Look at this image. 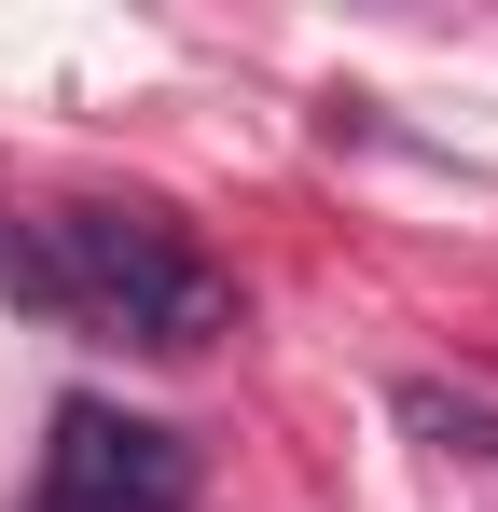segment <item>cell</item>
<instances>
[{
  "instance_id": "obj_1",
  "label": "cell",
  "mask_w": 498,
  "mask_h": 512,
  "mask_svg": "<svg viewBox=\"0 0 498 512\" xmlns=\"http://www.w3.org/2000/svg\"><path fill=\"white\" fill-rule=\"evenodd\" d=\"M0 291L28 319H56L83 346H139V360H208L236 333V263L208 250L194 222L166 208H111V194H70V208H28L0 236Z\"/></svg>"
},
{
  "instance_id": "obj_2",
  "label": "cell",
  "mask_w": 498,
  "mask_h": 512,
  "mask_svg": "<svg viewBox=\"0 0 498 512\" xmlns=\"http://www.w3.org/2000/svg\"><path fill=\"white\" fill-rule=\"evenodd\" d=\"M28 512H194V443L125 402H56Z\"/></svg>"
}]
</instances>
